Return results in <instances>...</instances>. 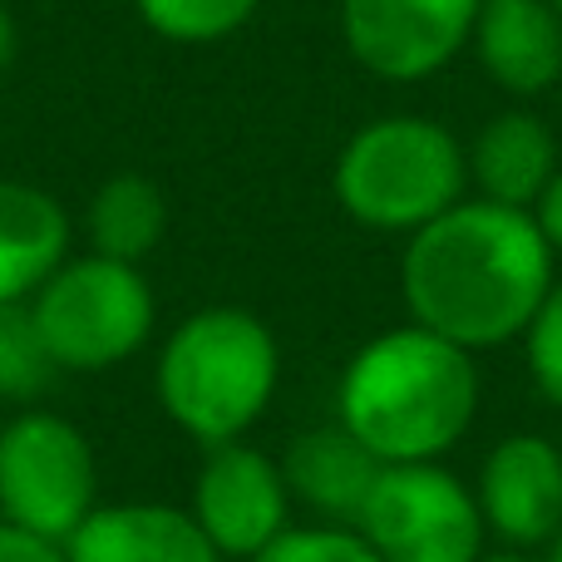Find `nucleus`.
<instances>
[{"label": "nucleus", "mask_w": 562, "mask_h": 562, "mask_svg": "<svg viewBox=\"0 0 562 562\" xmlns=\"http://www.w3.org/2000/svg\"><path fill=\"white\" fill-rule=\"evenodd\" d=\"M188 514L217 548V558L252 562L291 524V488L281 459L252 449L247 439L213 445L198 464Z\"/></svg>", "instance_id": "9"}, {"label": "nucleus", "mask_w": 562, "mask_h": 562, "mask_svg": "<svg viewBox=\"0 0 562 562\" xmlns=\"http://www.w3.org/2000/svg\"><path fill=\"white\" fill-rule=\"evenodd\" d=\"M89 252L114 257V262H144L168 233V203L158 193L154 178L144 173H114L109 183H99V193L89 198Z\"/></svg>", "instance_id": "16"}, {"label": "nucleus", "mask_w": 562, "mask_h": 562, "mask_svg": "<svg viewBox=\"0 0 562 562\" xmlns=\"http://www.w3.org/2000/svg\"><path fill=\"white\" fill-rule=\"evenodd\" d=\"M330 188L350 223L409 237L464 198V144L419 114L375 119L346 138L330 168Z\"/></svg>", "instance_id": "4"}, {"label": "nucleus", "mask_w": 562, "mask_h": 562, "mask_svg": "<svg viewBox=\"0 0 562 562\" xmlns=\"http://www.w3.org/2000/svg\"><path fill=\"white\" fill-rule=\"evenodd\" d=\"M479 514L504 548H548L562 533V445L533 429L504 435L479 464Z\"/></svg>", "instance_id": "10"}, {"label": "nucleus", "mask_w": 562, "mask_h": 562, "mask_svg": "<svg viewBox=\"0 0 562 562\" xmlns=\"http://www.w3.org/2000/svg\"><path fill=\"white\" fill-rule=\"evenodd\" d=\"M356 528L380 562H474L488 548L474 488L439 459L380 469Z\"/></svg>", "instance_id": "7"}, {"label": "nucleus", "mask_w": 562, "mask_h": 562, "mask_svg": "<svg viewBox=\"0 0 562 562\" xmlns=\"http://www.w3.org/2000/svg\"><path fill=\"white\" fill-rule=\"evenodd\" d=\"M55 380L30 306H0V400H35Z\"/></svg>", "instance_id": "18"}, {"label": "nucleus", "mask_w": 562, "mask_h": 562, "mask_svg": "<svg viewBox=\"0 0 562 562\" xmlns=\"http://www.w3.org/2000/svg\"><path fill=\"white\" fill-rule=\"evenodd\" d=\"M144 25L173 45H213L257 15L262 0H134Z\"/></svg>", "instance_id": "17"}, {"label": "nucleus", "mask_w": 562, "mask_h": 562, "mask_svg": "<svg viewBox=\"0 0 562 562\" xmlns=\"http://www.w3.org/2000/svg\"><path fill=\"white\" fill-rule=\"evenodd\" d=\"M524 356H528V375H533L538 395L553 409H562V277H553L543 306L533 311L524 330Z\"/></svg>", "instance_id": "20"}, {"label": "nucleus", "mask_w": 562, "mask_h": 562, "mask_svg": "<svg viewBox=\"0 0 562 562\" xmlns=\"http://www.w3.org/2000/svg\"><path fill=\"white\" fill-rule=\"evenodd\" d=\"M380 469L385 464H380L346 425L306 429V435H296L291 449L281 454V474H286L291 504H306L311 514H316V524L356 528Z\"/></svg>", "instance_id": "13"}, {"label": "nucleus", "mask_w": 562, "mask_h": 562, "mask_svg": "<svg viewBox=\"0 0 562 562\" xmlns=\"http://www.w3.org/2000/svg\"><path fill=\"white\" fill-rule=\"evenodd\" d=\"M479 5L484 0H340V35L360 69L415 85L469 45Z\"/></svg>", "instance_id": "8"}, {"label": "nucleus", "mask_w": 562, "mask_h": 562, "mask_svg": "<svg viewBox=\"0 0 562 562\" xmlns=\"http://www.w3.org/2000/svg\"><path fill=\"white\" fill-rule=\"evenodd\" d=\"M464 164L479 198L533 213L538 193L558 173V138L538 114L508 109L474 134V144L464 148Z\"/></svg>", "instance_id": "15"}, {"label": "nucleus", "mask_w": 562, "mask_h": 562, "mask_svg": "<svg viewBox=\"0 0 562 562\" xmlns=\"http://www.w3.org/2000/svg\"><path fill=\"white\" fill-rule=\"evenodd\" d=\"M10 59H15V15H10L5 0H0V75L10 69Z\"/></svg>", "instance_id": "23"}, {"label": "nucleus", "mask_w": 562, "mask_h": 562, "mask_svg": "<svg viewBox=\"0 0 562 562\" xmlns=\"http://www.w3.org/2000/svg\"><path fill=\"white\" fill-rule=\"evenodd\" d=\"M558 277V257L528 207L459 198L449 213L409 233L400 257V296L409 321L464 350L524 340Z\"/></svg>", "instance_id": "1"}, {"label": "nucleus", "mask_w": 562, "mask_h": 562, "mask_svg": "<svg viewBox=\"0 0 562 562\" xmlns=\"http://www.w3.org/2000/svg\"><path fill=\"white\" fill-rule=\"evenodd\" d=\"M553 10H558V15H562V0H553Z\"/></svg>", "instance_id": "26"}, {"label": "nucleus", "mask_w": 562, "mask_h": 562, "mask_svg": "<svg viewBox=\"0 0 562 562\" xmlns=\"http://www.w3.org/2000/svg\"><path fill=\"white\" fill-rule=\"evenodd\" d=\"M158 405L203 449L247 439L281 385V346L257 311L203 306L158 350Z\"/></svg>", "instance_id": "3"}, {"label": "nucleus", "mask_w": 562, "mask_h": 562, "mask_svg": "<svg viewBox=\"0 0 562 562\" xmlns=\"http://www.w3.org/2000/svg\"><path fill=\"white\" fill-rule=\"evenodd\" d=\"M99 504L94 445L55 409H20L0 429V524L65 543Z\"/></svg>", "instance_id": "6"}, {"label": "nucleus", "mask_w": 562, "mask_h": 562, "mask_svg": "<svg viewBox=\"0 0 562 562\" xmlns=\"http://www.w3.org/2000/svg\"><path fill=\"white\" fill-rule=\"evenodd\" d=\"M533 223H538V233L548 237L553 257H562V164H558V173L548 178L543 193H538V203H533Z\"/></svg>", "instance_id": "22"}, {"label": "nucleus", "mask_w": 562, "mask_h": 562, "mask_svg": "<svg viewBox=\"0 0 562 562\" xmlns=\"http://www.w3.org/2000/svg\"><path fill=\"white\" fill-rule=\"evenodd\" d=\"M59 548L65 562H223L193 514L173 504H94Z\"/></svg>", "instance_id": "11"}, {"label": "nucleus", "mask_w": 562, "mask_h": 562, "mask_svg": "<svg viewBox=\"0 0 562 562\" xmlns=\"http://www.w3.org/2000/svg\"><path fill=\"white\" fill-rule=\"evenodd\" d=\"M252 562H380L350 524H286Z\"/></svg>", "instance_id": "19"}, {"label": "nucleus", "mask_w": 562, "mask_h": 562, "mask_svg": "<svg viewBox=\"0 0 562 562\" xmlns=\"http://www.w3.org/2000/svg\"><path fill=\"white\" fill-rule=\"evenodd\" d=\"M35 336L55 370H114L148 346L158 301L134 262L114 257H65L49 281L25 301Z\"/></svg>", "instance_id": "5"}, {"label": "nucleus", "mask_w": 562, "mask_h": 562, "mask_svg": "<svg viewBox=\"0 0 562 562\" xmlns=\"http://www.w3.org/2000/svg\"><path fill=\"white\" fill-rule=\"evenodd\" d=\"M474 562H538L528 548H484Z\"/></svg>", "instance_id": "24"}, {"label": "nucleus", "mask_w": 562, "mask_h": 562, "mask_svg": "<svg viewBox=\"0 0 562 562\" xmlns=\"http://www.w3.org/2000/svg\"><path fill=\"white\" fill-rule=\"evenodd\" d=\"M543 562H562V533L553 538V543H548V558Z\"/></svg>", "instance_id": "25"}, {"label": "nucleus", "mask_w": 562, "mask_h": 562, "mask_svg": "<svg viewBox=\"0 0 562 562\" xmlns=\"http://www.w3.org/2000/svg\"><path fill=\"white\" fill-rule=\"evenodd\" d=\"M0 562H65V548L25 533V528L0 524Z\"/></svg>", "instance_id": "21"}, {"label": "nucleus", "mask_w": 562, "mask_h": 562, "mask_svg": "<svg viewBox=\"0 0 562 562\" xmlns=\"http://www.w3.org/2000/svg\"><path fill=\"white\" fill-rule=\"evenodd\" d=\"M69 257V213L55 193L0 178V306H25Z\"/></svg>", "instance_id": "14"}, {"label": "nucleus", "mask_w": 562, "mask_h": 562, "mask_svg": "<svg viewBox=\"0 0 562 562\" xmlns=\"http://www.w3.org/2000/svg\"><path fill=\"white\" fill-rule=\"evenodd\" d=\"M484 380L474 350L425 326L370 336L336 380V425H346L380 464L445 459L474 429Z\"/></svg>", "instance_id": "2"}, {"label": "nucleus", "mask_w": 562, "mask_h": 562, "mask_svg": "<svg viewBox=\"0 0 562 562\" xmlns=\"http://www.w3.org/2000/svg\"><path fill=\"white\" fill-rule=\"evenodd\" d=\"M469 45L508 94L533 99L562 79V15L553 0H484Z\"/></svg>", "instance_id": "12"}]
</instances>
